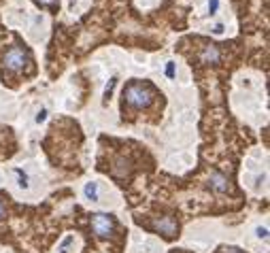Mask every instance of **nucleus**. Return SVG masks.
I'll return each instance as SVG.
<instances>
[{
	"label": "nucleus",
	"mask_w": 270,
	"mask_h": 253,
	"mask_svg": "<svg viewBox=\"0 0 270 253\" xmlns=\"http://www.w3.org/2000/svg\"><path fill=\"white\" fill-rule=\"evenodd\" d=\"M221 253H241V249H236V247H223Z\"/></svg>",
	"instance_id": "2eb2a0df"
},
{
	"label": "nucleus",
	"mask_w": 270,
	"mask_h": 253,
	"mask_svg": "<svg viewBox=\"0 0 270 253\" xmlns=\"http://www.w3.org/2000/svg\"><path fill=\"white\" fill-rule=\"evenodd\" d=\"M36 2L41 6H49V9H54L55 6V0H36Z\"/></svg>",
	"instance_id": "9b49d317"
},
{
	"label": "nucleus",
	"mask_w": 270,
	"mask_h": 253,
	"mask_svg": "<svg viewBox=\"0 0 270 253\" xmlns=\"http://www.w3.org/2000/svg\"><path fill=\"white\" fill-rule=\"evenodd\" d=\"M258 236L266 241V238H268V230H266V228H258Z\"/></svg>",
	"instance_id": "4468645a"
},
{
	"label": "nucleus",
	"mask_w": 270,
	"mask_h": 253,
	"mask_svg": "<svg viewBox=\"0 0 270 253\" xmlns=\"http://www.w3.org/2000/svg\"><path fill=\"white\" fill-rule=\"evenodd\" d=\"M89 224H92V230L102 238L111 236L115 232V219L111 215H107V213H94L89 217Z\"/></svg>",
	"instance_id": "f03ea898"
},
{
	"label": "nucleus",
	"mask_w": 270,
	"mask_h": 253,
	"mask_svg": "<svg viewBox=\"0 0 270 253\" xmlns=\"http://www.w3.org/2000/svg\"><path fill=\"white\" fill-rule=\"evenodd\" d=\"M124 98L132 109H147L153 100V89L147 83L132 81L130 85L124 89Z\"/></svg>",
	"instance_id": "f257e3e1"
},
{
	"label": "nucleus",
	"mask_w": 270,
	"mask_h": 253,
	"mask_svg": "<svg viewBox=\"0 0 270 253\" xmlns=\"http://www.w3.org/2000/svg\"><path fill=\"white\" fill-rule=\"evenodd\" d=\"M166 77H170V79L175 77V64H172V62L166 64Z\"/></svg>",
	"instance_id": "9d476101"
},
{
	"label": "nucleus",
	"mask_w": 270,
	"mask_h": 253,
	"mask_svg": "<svg viewBox=\"0 0 270 253\" xmlns=\"http://www.w3.org/2000/svg\"><path fill=\"white\" fill-rule=\"evenodd\" d=\"M45 117H47V111H45V109H41V111H38V115H36V121L41 124V121H45Z\"/></svg>",
	"instance_id": "ddd939ff"
},
{
	"label": "nucleus",
	"mask_w": 270,
	"mask_h": 253,
	"mask_svg": "<svg viewBox=\"0 0 270 253\" xmlns=\"http://www.w3.org/2000/svg\"><path fill=\"white\" fill-rule=\"evenodd\" d=\"M85 196H87V200L96 202V200H98V185H96V183H87L85 185Z\"/></svg>",
	"instance_id": "0eeeda50"
},
{
	"label": "nucleus",
	"mask_w": 270,
	"mask_h": 253,
	"mask_svg": "<svg viewBox=\"0 0 270 253\" xmlns=\"http://www.w3.org/2000/svg\"><path fill=\"white\" fill-rule=\"evenodd\" d=\"M151 228L156 232H160L164 238H172L177 234V222L172 217H158L156 222L151 224Z\"/></svg>",
	"instance_id": "20e7f679"
},
{
	"label": "nucleus",
	"mask_w": 270,
	"mask_h": 253,
	"mask_svg": "<svg viewBox=\"0 0 270 253\" xmlns=\"http://www.w3.org/2000/svg\"><path fill=\"white\" fill-rule=\"evenodd\" d=\"M15 172H17V177H19V185H22V187H28V177H26L22 170H15Z\"/></svg>",
	"instance_id": "1a4fd4ad"
},
{
	"label": "nucleus",
	"mask_w": 270,
	"mask_h": 253,
	"mask_svg": "<svg viewBox=\"0 0 270 253\" xmlns=\"http://www.w3.org/2000/svg\"><path fill=\"white\" fill-rule=\"evenodd\" d=\"M209 187L213 192H217V194H228L230 192V179L223 177V174H219V172H211Z\"/></svg>",
	"instance_id": "39448f33"
},
{
	"label": "nucleus",
	"mask_w": 270,
	"mask_h": 253,
	"mask_svg": "<svg viewBox=\"0 0 270 253\" xmlns=\"http://www.w3.org/2000/svg\"><path fill=\"white\" fill-rule=\"evenodd\" d=\"M221 60V51L217 45H207L202 51H200V62L202 64H217Z\"/></svg>",
	"instance_id": "423d86ee"
},
{
	"label": "nucleus",
	"mask_w": 270,
	"mask_h": 253,
	"mask_svg": "<svg viewBox=\"0 0 270 253\" xmlns=\"http://www.w3.org/2000/svg\"><path fill=\"white\" fill-rule=\"evenodd\" d=\"M2 215H4V206H2V202H0V219H2Z\"/></svg>",
	"instance_id": "f3484780"
},
{
	"label": "nucleus",
	"mask_w": 270,
	"mask_h": 253,
	"mask_svg": "<svg viewBox=\"0 0 270 253\" xmlns=\"http://www.w3.org/2000/svg\"><path fill=\"white\" fill-rule=\"evenodd\" d=\"M217 6H219V2H217V0H209V11H211V15H213V13H217Z\"/></svg>",
	"instance_id": "f8f14e48"
},
{
	"label": "nucleus",
	"mask_w": 270,
	"mask_h": 253,
	"mask_svg": "<svg viewBox=\"0 0 270 253\" xmlns=\"http://www.w3.org/2000/svg\"><path fill=\"white\" fill-rule=\"evenodd\" d=\"M213 32H215V34H221V32H223V24H215L213 26Z\"/></svg>",
	"instance_id": "dca6fc26"
},
{
	"label": "nucleus",
	"mask_w": 270,
	"mask_h": 253,
	"mask_svg": "<svg viewBox=\"0 0 270 253\" xmlns=\"http://www.w3.org/2000/svg\"><path fill=\"white\" fill-rule=\"evenodd\" d=\"M26 62H28V56H26V51L22 47H13L4 56V66L9 70H22L26 66Z\"/></svg>",
	"instance_id": "7ed1b4c3"
},
{
	"label": "nucleus",
	"mask_w": 270,
	"mask_h": 253,
	"mask_svg": "<svg viewBox=\"0 0 270 253\" xmlns=\"http://www.w3.org/2000/svg\"><path fill=\"white\" fill-rule=\"evenodd\" d=\"M115 83H117V79H115V77H113V79H111V81H108V83H107V87H105V98H108V96H111V92H113V87H115Z\"/></svg>",
	"instance_id": "6e6552de"
}]
</instances>
